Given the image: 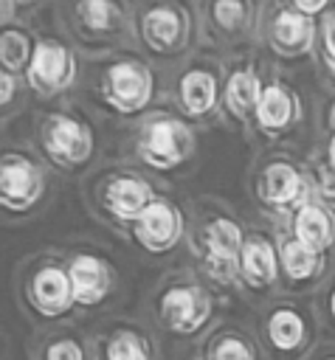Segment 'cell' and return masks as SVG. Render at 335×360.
Returning a JSON list of instances; mask_svg holds the SVG:
<instances>
[{"label": "cell", "mask_w": 335, "mask_h": 360, "mask_svg": "<svg viewBox=\"0 0 335 360\" xmlns=\"http://www.w3.org/2000/svg\"><path fill=\"white\" fill-rule=\"evenodd\" d=\"M6 3H8V6H11V3H17V6H31L34 0H6Z\"/></svg>", "instance_id": "34"}, {"label": "cell", "mask_w": 335, "mask_h": 360, "mask_svg": "<svg viewBox=\"0 0 335 360\" xmlns=\"http://www.w3.org/2000/svg\"><path fill=\"white\" fill-rule=\"evenodd\" d=\"M186 34H189V17L175 6H155L141 20V37L158 53H172L183 48Z\"/></svg>", "instance_id": "19"}, {"label": "cell", "mask_w": 335, "mask_h": 360, "mask_svg": "<svg viewBox=\"0 0 335 360\" xmlns=\"http://www.w3.org/2000/svg\"><path fill=\"white\" fill-rule=\"evenodd\" d=\"M220 298L214 287L191 273L163 278L149 295V326L160 343L200 346L220 323Z\"/></svg>", "instance_id": "1"}, {"label": "cell", "mask_w": 335, "mask_h": 360, "mask_svg": "<svg viewBox=\"0 0 335 360\" xmlns=\"http://www.w3.org/2000/svg\"><path fill=\"white\" fill-rule=\"evenodd\" d=\"M211 17L222 31H239V28H245L251 11H248L245 0H214Z\"/></svg>", "instance_id": "27"}, {"label": "cell", "mask_w": 335, "mask_h": 360, "mask_svg": "<svg viewBox=\"0 0 335 360\" xmlns=\"http://www.w3.org/2000/svg\"><path fill=\"white\" fill-rule=\"evenodd\" d=\"M93 360H163L160 338L152 326L113 318L93 332Z\"/></svg>", "instance_id": "5"}, {"label": "cell", "mask_w": 335, "mask_h": 360, "mask_svg": "<svg viewBox=\"0 0 335 360\" xmlns=\"http://www.w3.org/2000/svg\"><path fill=\"white\" fill-rule=\"evenodd\" d=\"M152 90H155L152 70L141 62H115L113 68H107L101 82V93L107 104L124 115L141 112L149 104Z\"/></svg>", "instance_id": "12"}, {"label": "cell", "mask_w": 335, "mask_h": 360, "mask_svg": "<svg viewBox=\"0 0 335 360\" xmlns=\"http://www.w3.org/2000/svg\"><path fill=\"white\" fill-rule=\"evenodd\" d=\"M324 51H327L329 65L335 68V14H329L324 22Z\"/></svg>", "instance_id": "29"}, {"label": "cell", "mask_w": 335, "mask_h": 360, "mask_svg": "<svg viewBox=\"0 0 335 360\" xmlns=\"http://www.w3.org/2000/svg\"><path fill=\"white\" fill-rule=\"evenodd\" d=\"M76 76V59L70 48L56 39H42L34 45V56L28 65V82L34 90L51 96L65 90Z\"/></svg>", "instance_id": "16"}, {"label": "cell", "mask_w": 335, "mask_h": 360, "mask_svg": "<svg viewBox=\"0 0 335 360\" xmlns=\"http://www.w3.org/2000/svg\"><path fill=\"white\" fill-rule=\"evenodd\" d=\"M155 191L146 180L135 177V174H121V177H113L104 191H101V205L104 211L121 222V225H135L141 219V214L155 202Z\"/></svg>", "instance_id": "17"}, {"label": "cell", "mask_w": 335, "mask_h": 360, "mask_svg": "<svg viewBox=\"0 0 335 360\" xmlns=\"http://www.w3.org/2000/svg\"><path fill=\"white\" fill-rule=\"evenodd\" d=\"M68 276L73 287V298L79 309H96L115 292V267L90 250L70 253L68 259Z\"/></svg>", "instance_id": "10"}, {"label": "cell", "mask_w": 335, "mask_h": 360, "mask_svg": "<svg viewBox=\"0 0 335 360\" xmlns=\"http://www.w3.org/2000/svg\"><path fill=\"white\" fill-rule=\"evenodd\" d=\"M262 90H265V84L259 82V76L251 68L234 70L225 82V107H228V112H234L236 118L256 115Z\"/></svg>", "instance_id": "24"}, {"label": "cell", "mask_w": 335, "mask_h": 360, "mask_svg": "<svg viewBox=\"0 0 335 360\" xmlns=\"http://www.w3.org/2000/svg\"><path fill=\"white\" fill-rule=\"evenodd\" d=\"M327 158H329V172L335 174V135L329 138V146H327Z\"/></svg>", "instance_id": "33"}, {"label": "cell", "mask_w": 335, "mask_h": 360, "mask_svg": "<svg viewBox=\"0 0 335 360\" xmlns=\"http://www.w3.org/2000/svg\"><path fill=\"white\" fill-rule=\"evenodd\" d=\"M194 360H267L253 329L236 321H220L197 346Z\"/></svg>", "instance_id": "15"}, {"label": "cell", "mask_w": 335, "mask_h": 360, "mask_svg": "<svg viewBox=\"0 0 335 360\" xmlns=\"http://www.w3.org/2000/svg\"><path fill=\"white\" fill-rule=\"evenodd\" d=\"M220 101V82L211 70L191 68L180 79V104L189 115H208Z\"/></svg>", "instance_id": "23"}, {"label": "cell", "mask_w": 335, "mask_h": 360, "mask_svg": "<svg viewBox=\"0 0 335 360\" xmlns=\"http://www.w3.org/2000/svg\"><path fill=\"white\" fill-rule=\"evenodd\" d=\"M17 295L25 315L42 329L65 326V321H70L79 309L68 276V262L51 256L39 259L23 273Z\"/></svg>", "instance_id": "3"}, {"label": "cell", "mask_w": 335, "mask_h": 360, "mask_svg": "<svg viewBox=\"0 0 335 360\" xmlns=\"http://www.w3.org/2000/svg\"><path fill=\"white\" fill-rule=\"evenodd\" d=\"M329 127L335 129V104H332V110H329Z\"/></svg>", "instance_id": "35"}, {"label": "cell", "mask_w": 335, "mask_h": 360, "mask_svg": "<svg viewBox=\"0 0 335 360\" xmlns=\"http://www.w3.org/2000/svg\"><path fill=\"white\" fill-rule=\"evenodd\" d=\"M315 309H318L324 340H335V276L321 287V292L315 298Z\"/></svg>", "instance_id": "28"}, {"label": "cell", "mask_w": 335, "mask_h": 360, "mask_svg": "<svg viewBox=\"0 0 335 360\" xmlns=\"http://www.w3.org/2000/svg\"><path fill=\"white\" fill-rule=\"evenodd\" d=\"M45 194V177L28 158L6 155L0 163V202L8 214L31 211Z\"/></svg>", "instance_id": "13"}, {"label": "cell", "mask_w": 335, "mask_h": 360, "mask_svg": "<svg viewBox=\"0 0 335 360\" xmlns=\"http://www.w3.org/2000/svg\"><path fill=\"white\" fill-rule=\"evenodd\" d=\"M315 39V22L312 17L296 11V8H284L273 17L270 22V42L279 53L284 56H301L310 51Z\"/></svg>", "instance_id": "21"}, {"label": "cell", "mask_w": 335, "mask_h": 360, "mask_svg": "<svg viewBox=\"0 0 335 360\" xmlns=\"http://www.w3.org/2000/svg\"><path fill=\"white\" fill-rule=\"evenodd\" d=\"M307 360H335V340H321Z\"/></svg>", "instance_id": "31"}, {"label": "cell", "mask_w": 335, "mask_h": 360, "mask_svg": "<svg viewBox=\"0 0 335 360\" xmlns=\"http://www.w3.org/2000/svg\"><path fill=\"white\" fill-rule=\"evenodd\" d=\"M42 146L56 166L73 169L93 155L96 143H93V129L84 121L56 112L42 124Z\"/></svg>", "instance_id": "11"}, {"label": "cell", "mask_w": 335, "mask_h": 360, "mask_svg": "<svg viewBox=\"0 0 335 360\" xmlns=\"http://www.w3.org/2000/svg\"><path fill=\"white\" fill-rule=\"evenodd\" d=\"M191 129L177 118H158L144 127L138 141V155L146 166L158 172H172L191 152Z\"/></svg>", "instance_id": "7"}, {"label": "cell", "mask_w": 335, "mask_h": 360, "mask_svg": "<svg viewBox=\"0 0 335 360\" xmlns=\"http://www.w3.org/2000/svg\"><path fill=\"white\" fill-rule=\"evenodd\" d=\"M253 332L267 360H307L324 340L315 304L298 295L267 301L256 315Z\"/></svg>", "instance_id": "2"}, {"label": "cell", "mask_w": 335, "mask_h": 360, "mask_svg": "<svg viewBox=\"0 0 335 360\" xmlns=\"http://www.w3.org/2000/svg\"><path fill=\"white\" fill-rule=\"evenodd\" d=\"M327 3H329V0H293L296 11H301V14H307V17L321 14V11L327 8Z\"/></svg>", "instance_id": "30"}, {"label": "cell", "mask_w": 335, "mask_h": 360, "mask_svg": "<svg viewBox=\"0 0 335 360\" xmlns=\"http://www.w3.org/2000/svg\"><path fill=\"white\" fill-rule=\"evenodd\" d=\"M290 233L310 250L329 256V250L335 248V211L327 202L307 200L290 217Z\"/></svg>", "instance_id": "18"}, {"label": "cell", "mask_w": 335, "mask_h": 360, "mask_svg": "<svg viewBox=\"0 0 335 360\" xmlns=\"http://www.w3.org/2000/svg\"><path fill=\"white\" fill-rule=\"evenodd\" d=\"M256 197L265 208L276 214H296L307 202V186L296 166L279 160L262 169L256 180Z\"/></svg>", "instance_id": "14"}, {"label": "cell", "mask_w": 335, "mask_h": 360, "mask_svg": "<svg viewBox=\"0 0 335 360\" xmlns=\"http://www.w3.org/2000/svg\"><path fill=\"white\" fill-rule=\"evenodd\" d=\"M279 245V264H282V290L290 295L312 292L318 284H324L329 273V256H321L301 245L290 231H282L276 236Z\"/></svg>", "instance_id": "8"}, {"label": "cell", "mask_w": 335, "mask_h": 360, "mask_svg": "<svg viewBox=\"0 0 335 360\" xmlns=\"http://www.w3.org/2000/svg\"><path fill=\"white\" fill-rule=\"evenodd\" d=\"M76 17L87 31H113L121 22V8L113 0H79Z\"/></svg>", "instance_id": "26"}, {"label": "cell", "mask_w": 335, "mask_h": 360, "mask_svg": "<svg viewBox=\"0 0 335 360\" xmlns=\"http://www.w3.org/2000/svg\"><path fill=\"white\" fill-rule=\"evenodd\" d=\"M31 360H93V340L70 326L39 329L28 349Z\"/></svg>", "instance_id": "20"}, {"label": "cell", "mask_w": 335, "mask_h": 360, "mask_svg": "<svg viewBox=\"0 0 335 360\" xmlns=\"http://www.w3.org/2000/svg\"><path fill=\"white\" fill-rule=\"evenodd\" d=\"M298 118V98L282 84H265L259 107H256V124L267 135H282L293 121Z\"/></svg>", "instance_id": "22"}, {"label": "cell", "mask_w": 335, "mask_h": 360, "mask_svg": "<svg viewBox=\"0 0 335 360\" xmlns=\"http://www.w3.org/2000/svg\"><path fill=\"white\" fill-rule=\"evenodd\" d=\"M282 287L279 245L267 233H248L239 253V290L253 301H273Z\"/></svg>", "instance_id": "6"}, {"label": "cell", "mask_w": 335, "mask_h": 360, "mask_svg": "<svg viewBox=\"0 0 335 360\" xmlns=\"http://www.w3.org/2000/svg\"><path fill=\"white\" fill-rule=\"evenodd\" d=\"M242 225L228 214L203 219L191 233V253L208 284L220 290L239 287V253L245 245Z\"/></svg>", "instance_id": "4"}, {"label": "cell", "mask_w": 335, "mask_h": 360, "mask_svg": "<svg viewBox=\"0 0 335 360\" xmlns=\"http://www.w3.org/2000/svg\"><path fill=\"white\" fill-rule=\"evenodd\" d=\"M0 84H3L0 101H3V104H8V101H11V96H14V73L3 70V73H0Z\"/></svg>", "instance_id": "32"}, {"label": "cell", "mask_w": 335, "mask_h": 360, "mask_svg": "<svg viewBox=\"0 0 335 360\" xmlns=\"http://www.w3.org/2000/svg\"><path fill=\"white\" fill-rule=\"evenodd\" d=\"M183 236H186V217L175 202L163 197H158L132 225V239L149 256L172 253L183 242Z\"/></svg>", "instance_id": "9"}, {"label": "cell", "mask_w": 335, "mask_h": 360, "mask_svg": "<svg viewBox=\"0 0 335 360\" xmlns=\"http://www.w3.org/2000/svg\"><path fill=\"white\" fill-rule=\"evenodd\" d=\"M31 56H34V45H31L28 34H23L17 28H6L0 34V65H3V70H8V73H17L23 68L28 70Z\"/></svg>", "instance_id": "25"}]
</instances>
